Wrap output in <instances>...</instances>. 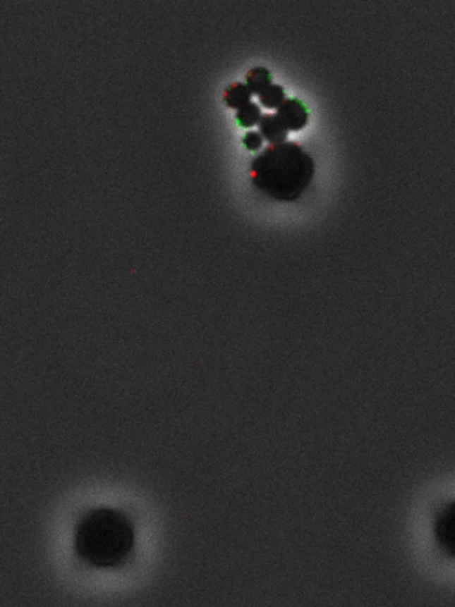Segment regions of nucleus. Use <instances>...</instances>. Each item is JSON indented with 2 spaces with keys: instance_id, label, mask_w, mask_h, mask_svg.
Segmentation results:
<instances>
[{
  "instance_id": "obj_1",
  "label": "nucleus",
  "mask_w": 455,
  "mask_h": 607,
  "mask_svg": "<svg viewBox=\"0 0 455 607\" xmlns=\"http://www.w3.org/2000/svg\"><path fill=\"white\" fill-rule=\"evenodd\" d=\"M135 546L129 517L115 508L91 510L75 525L73 548L87 566L109 570L124 565Z\"/></svg>"
},
{
  "instance_id": "obj_2",
  "label": "nucleus",
  "mask_w": 455,
  "mask_h": 607,
  "mask_svg": "<svg viewBox=\"0 0 455 607\" xmlns=\"http://www.w3.org/2000/svg\"><path fill=\"white\" fill-rule=\"evenodd\" d=\"M314 175V159L291 142L273 145L251 164L253 183L260 192L280 202L298 200Z\"/></svg>"
},
{
  "instance_id": "obj_3",
  "label": "nucleus",
  "mask_w": 455,
  "mask_h": 607,
  "mask_svg": "<svg viewBox=\"0 0 455 607\" xmlns=\"http://www.w3.org/2000/svg\"><path fill=\"white\" fill-rule=\"evenodd\" d=\"M432 537L436 548L445 557L455 556L454 502L444 503L432 520Z\"/></svg>"
},
{
  "instance_id": "obj_4",
  "label": "nucleus",
  "mask_w": 455,
  "mask_h": 607,
  "mask_svg": "<svg viewBox=\"0 0 455 607\" xmlns=\"http://www.w3.org/2000/svg\"><path fill=\"white\" fill-rule=\"evenodd\" d=\"M276 117L288 132L289 130L298 132L306 126L308 121V111L301 100L293 98V99L285 100L282 103L279 107Z\"/></svg>"
},
{
  "instance_id": "obj_5",
  "label": "nucleus",
  "mask_w": 455,
  "mask_h": 607,
  "mask_svg": "<svg viewBox=\"0 0 455 607\" xmlns=\"http://www.w3.org/2000/svg\"><path fill=\"white\" fill-rule=\"evenodd\" d=\"M257 124L260 129V135L269 143L279 145L286 141L289 132L282 126L276 115H265L260 118Z\"/></svg>"
},
{
  "instance_id": "obj_6",
  "label": "nucleus",
  "mask_w": 455,
  "mask_h": 607,
  "mask_svg": "<svg viewBox=\"0 0 455 607\" xmlns=\"http://www.w3.org/2000/svg\"><path fill=\"white\" fill-rule=\"evenodd\" d=\"M224 100L231 109H241L251 102V92L246 85L234 83L226 89Z\"/></svg>"
},
{
  "instance_id": "obj_7",
  "label": "nucleus",
  "mask_w": 455,
  "mask_h": 607,
  "mask_svg": "<svg viewBox=\"0 0 455 607\" xmlns=\"http://www.w3.org/2000/svg\"><path fill=\"white\" fill-rule=\"evenodd\" d=\"M246 82L250 92L260 95L265 89H268L272 85V78L268 69L262 67L254 68L248 72Z\"/></svg>"
},
{
  "instance_id": "obj_8",
  "label": "nucleus",
  "mask_w": 455,
  "mask_h": 607,
  "mask_svg": "<svg viewBox=\"0 0 455 607\" xmlns=\"http://www.w3.org/2000/svg\"><path fill=\"white\" fill-rule=\"evenodd\" d=\"M259 99L265 109H279L285 102V92L281 86L271 85L259 95Z\"/></svg>"
},
{
  "instance_id": "obj_9",
  "label": "nucleus",
  "mask_w": 455,
  "mask_h": 607,
  "mask_svg": "<svg viewBox=\"0 0 455 607\" xmlns=\"http://www.w3.org/2000/svg\"><path fill=\"white\" fill-rule=\"evenodd\" d=\"M262 118V112L255 103H248L245 107L238 109L237 114V121L243 128H251L253 125L257 124Z\"/></svg>"
},
{
  "instance_id": "obj_10",
  "label": "nucleus",
  "mask_w": 455,
  "mask_h": 607,
  "mask_svg": "<svg viewBox=\"0 0 455 607\" xmlns=\"http://www.w3.org/2000/svg\"><path fill=\"white\" fill-rule=\"evenodd\" d=\"M243 145L248 151H257L263 145V137L257 132H248L243 137Z\"/></svg>"
}]
</instances>
